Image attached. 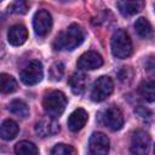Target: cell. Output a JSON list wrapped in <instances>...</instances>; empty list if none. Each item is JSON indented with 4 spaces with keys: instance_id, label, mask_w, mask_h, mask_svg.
I'll use <instances>...</instances> for the list:
<instances>
[{
    "instance_id": "e0dca14e",
    "label": "cell",
    "mask_w": 155,
    "mask_h": 155,
    "mask_svg": "<svg viewBox=\"0 0 155 155\" xmlns=\"http://www.w3.org/2000/svg\"><path fill=\"white\" fill-rule=\"evenodd\" d=\"M138 92L143 99H145L147 102L154 103L155 102V81L145 80L140 82L138 87Z\"/></svg>"
},
{
    "instance_id": "2e32d148",
    "label": "cell",
    "mask_w": 155,
    "mask_h": 155,
    "mask_svg": "<svg viewBox=\"0 0 155 155\" xmlns=\"http://www.w3.org/2000/svg\"><path fill=\"white\" fill-rule=\"evenodd\" d=\"M19 127L17 125L16 121L11 120V119H6L0 127V136L2 139L5 140H12L13 138H16V136L18 134Z\"/></svg>"
},
{
    "instance_id": "30bf717a",
    "label": "cell",
    "mask_w": 155,
    "mask_h": 155,
    "mask_svg": "<svg viewBox=\"0 0 155 155\" xmlns=\"http://www.w3.org/2000/svg\"><path fill=\"white\" fill-rule=\"evenodd\" d=\"M109 138L101 132H94L90 137L88 149L93 155H105L109 151Z\"/></svg>"
},
{
    "instance_id": "ffe728a7",
    "label": "cell",
    "mask_w": 155,
    "mask_h": 155,
    "mask_svg": "<svg viewBox=\"0 0 155 155\" xmlns=\"http://www.w3.org/2000/svg\"><path fill=\"white\" fill-rule=\"evenodd\" d=\"M15 153L18 155H36L39 154V149L29 140H21L15 145Z\"/></svg>"
},
{
    "instance_id": "ac0fdd59",
    "label": "cell",
    "mask_w": 155,
    "mask_h": 155,
    "mask_svg": "<svg viewBox=\"0 0 155 155\" xmlns=\"http://www.w3.org/2000/svg\"><path fill=\"white\" fill-rule=\"evenodd\" d=\"M134 30L138 34V36H140L142 39H148L154 33L150 22L147 18H144V17H139L134 22Z\"/></svg>"
},
{
    "instance_id": "7c38bea8",
    "label": "cell",
    "mask_w": 155,
    "mask_h": 155,
    "mask_svg": "<svg viewBox=\"0 0 155 155\" xmlns=\"http://www.w3.org/2000/svg\"><path fill=\"white\" fill-rule=\"evenodd\" d=\"M144 4L145 0H119L117 8L122 16L130 17L139 13L143 10Z\"/></svg>"
},
{
    "instance_id": "cb8c5ba5",
    "label": "cell",
    "mask_w": 155,
    "mask_h": 155,
    "mask_svg": "<svg viewBox=\"0 0 155 155\" xmlns=\"http://www.w3.org/2000/svg\"><path fill=\"white\" fill-rule=\"evenodd\" d=\"M28 11V4L25 0H15L8 6V12L15 15H24Z\"/></svg>"
},
{
    "instance_id": "d4e9b609",
    "label": "cell",
    "mask_w": 155,
    "mask_h": 155,
    "mask_svg": "<svg viewBox=\"0 0 155 155\" xmlns=\"http://www.w3.org/2000/svg\"><path fill=\"white\" fill-rule=\"evenodd\" d=\"M117 76H119V80L124 84H130L133 79V71L130 67H122L119 73H117Z\"/></svg>"
},
{
    "instance_id": "277c9868",
    "label": "cell",
    "mask_w": 155,
    "mask_h": 155,
    "mask_svg": "<svg viewBox=\"0 0 155 155\" xmlns=\"http://www.w3.org/2000/svg\"><path fill=\"white\" fill-rule=\"evenodd\" d=\"M97 121L99 125H102L111 131H119L124 126V115L117 107L111 105V107L103 109L98 114Z\"/></svg>"
},
{
    "instance_id": "83f0119b",
    "label": "cell",
    "mask_w": 155,
    "mask_h": 155,
    "mask_svg": "<svg viewBox=\"0 0 155 155\" xmlns=\"http://www.w3.org/2000/svg\"><path fill=\"white\" fill-rule=\"evenodd\" d=\"M154 153H155V147H154Z\"/></svg>"
},
{
    "instance_id": "484cf974",
    "label": "cell",
    "mask_w": 155,
    "mask_h": 155,
    "mask_svg": "<svg viewBox=\"0 0 155 155\" xmlns=\"http://www.w3.org/2000/svg\"><path fill=\"white\" fill-rule=\"evenodd\" d=\"M134 111H136L142 119H150V117H151V111L148 110V109L144 108V107H138Z\"/></svg>"
},
{
    "instance_id": "9a60e30c",
    "label": "cell",
    "mask_w": 155,
    "mask_h": 155,
    "mask_svg": "<svg viewBox=\"0 0 155 155\" xmlns=\"http://www.w3.org/2000/svg\"><path fill=\"white\" fill-rule=\"evenodd\" d=\"M69 86L74 94H81L87 86V78L84 73L76 71L69 79Z\"/></svg>"
},
{
    "instance_id": "5bb4252c",
    "label": "cell",
    "mask_w": 155,
    "mask_h": 155,
    "mask_svg": "<svg viewBox=\"0 0 155 155\" xmlns=\"http://www.w3.org/2000/svg\"><path fill=\"white\" fill-rule=\"evenodd\" d=\"M28 39V30L22 24L12 25L7 31V40L12 46H21Z\"/></svg>"
},
{
    "instance_id": "52a82bcc",
    "label": "cell",
    "mask_w": 155,
    "mask_h": 155,
    "mask_svg": "<svg viewBox=\"0 0 155 155\" xmlns=\"http://www.w3.org/2000/svg\"><path fill=\"white\" fill-rule=\"evenodd\" d=\"M33 28L36 35L46 36L52 28V17L46 10H39L33 17Z\"/></svg>"
},
{
    "instance_id": "f1b7e54d",
    "label": "cell",
    "mask_w": 155,
    "mask_h": 155,
    "mask_svg": "<svg viewBox=\"0 0 155 155\" xmlns=\"http://www.w3.org/2000/svg\"><path fill=\"white\" fill-rule=\"evenodd\" d=\"M154 8H155V7H154Z\"/></svg>"
},
{
    "instance_id": "44dd1931",
    "label": "cell",
    "mask_w": 155,
    "mask_h": 155,
    "mask_svg": "<svg viewBox=\"0 0 155 155\" xmlns=\"http://www.w3.org/2000/svg\"><path fill=\"white\" fill-rule=\"evenodd\" d=\"M17 87L18 85L13 76L5 74V73L0 75V88L2 93H12L17 90Z\"/></svg>"
},
{
    "instance_id": "3957f363",
    "label": "cell",
    "mask_w": 155,
    "mask_h": 155,
    "mask_svg": "<svg viewBox=\"0 0 155 155\" xmlns=\"http://www.w3.org/2000/svg\"><path fill=\"white\" fill-rule=\"evenodd\" d=\"M110 47L114 57L120 59L130 57L132 53V41L127 31L124 29H117L111 36Z\"/></svg>"
},
{
    "instance_id": "9c48e42d",
    "label": "cell",
    "mask_w": 155,
    "mask_h": 155,
    "mask_svg": "<svg viewBox=\"0 0 155 155\" xmlns=\"http://www.w3.org/2000/svg\"><path fill=\"white\" fill-rule=\"evenodd\" d=\"M103 65L102 56L96 51H87L78 59V68L80 70H94Z\"/></svg>"
},
{
    "instance_id": "8fae6325",
    "label": "cell",
    "mask_w": 155,
    "mask_h": 155,
    "mask_svg": "<svg viewBox=\"0 0 155 155\" xmlns=\"http://www.w3.org/2000/svg\"><path fill=\"white\" fill-rule=\"evenodd\" d=\"M35 132L41 138L52 137L59 132V125L54 120V117H46L35 124Z\"/></svg>"
},
{
    "instance_id": "7a4b0ae2",
    "label": "cell",
    "mask_w": 155,
    "mask_h": 155,
    "mask_svg": "<svg viewBox=\"0 0 155 155\" xmlns=\"http://www.w3.org/2000/svg\"><path fill=\"white\" fill-rule=\"evenodd\" d=\"M67 97L62 91H51L45 94L42 107L45 113L51 117H58L63 114L67 107Z\"/></svg>"
},
{
    "instance_id": "5b68a950",
    "label": "cell",
    "mask_w": 155,
    "mask_h": 155,
    "mask_svg": "<svg viewBox=\"0 0 155 155\" xmlns=\"http://www.w3.org/2000/svg\"><path fill=\"white\" fill-rule=\"evenodd\" d=\"M42 76H44L42 64L39 61H31L19 73L21 81L28 86H33V85L39 84L42 80Z\"/></svg>"
},
{
    "instance_id": "4316f807",
    "label": "cell",
    "mask_w": 155,
    "mask_h": 155,
    "mask_svg": "<svg viewBox=\"0 0 155 155\" xmlns=\"http://www.w3.org/2000/svg\"><path fill=\"white\" fill-rule=\"evenodd\" d=\"M145 69L151 73V74H155V56H150L145 63Z\"/></svg>"
},
{
    "instance_id": "6da1fadb",
    "label": "cell",
    "mask_w": 155,
    "mask_h": 155,
    "mask_svg": "<svg viewBox=\"0 0 155 155\" xmlns=\"http://www.w3.org/2000/svg\"><path fill=\"white\" fill-rule=\"evenodd\" d=\"M84 39H85V34L82 28L76 23H73L64 31L57 35V38L53 41V47L54 50L73 51L82 44Z\"/></svg>"
},
{
    "instance_id": "d6986e66",
    "label": "cell",
    "mask_w": 155,
    "mask_h": 155,
    "mask_svg": "<svg viewBox=\"0 0 155 155\" xmlns=\"http://www.w3.org/2000/svg\"><path fill=\"white\" fill-rule=\"evenodd\" d=\"M8 110L13 115H16L18 117H22V119H25V117L29 116V108L21 99H13L8 105Z\"/></svg>"
},
{
    "instance_id": "4fadbf2b",
    "label": "cell",
    "mask_w": 155,
    "mask_h": 155,
    "mask_svg": "<svg viewBox=\"0 0 155 155\" xmlns=\"http://www.w3.org/2000/svg\"><path fill=\"white\" fill-rule=\"evenodd\" d=\"M88 120V114L85 109L78 108L75 109L68 117V128L71 132H78L86 125Z\"/></svg>"
},
{
    "instance_id": "603a6c76",
    "label": "cell",
    "mask_w": 155,
    "mask_h": 155,
    "mask_svg": "<svg viewBox=\"0 0 155 155\" xmlns=\"http://www.w3.org/2000/svg\"><path fill=\"white\" fill-rule=\"evenodd\" d=\"M51 154L52 155H74L76 154V150L71 145L58 143L51 149Z\"/></svg>"
},
{
    "instance_id": "8992f818",
    "label": "cell",
    "mask_w": 155,
    "mask_h": 155,
    "mask_svg": "<svg viewBox=\"0 0 155 155\" xmlns=\"http://www.w3.org/2000/svg\"><path fill=\"white\" fill-rule=\"evenodd\" d=\"M114 90V82L109 76H99L91 90V99L93 102H102L107 99Z\"/></svg>"
},
{
    "instance_id": "ba28073f",
    "label": "cell",
    "mask_w": 155,
    "mask_h": 155,
    "mask_svg": "<svg viewBox=\"0 0 155 155\" xmlns=\"http://www.w3.org/2000/svg\"><path fill=\"white\" fill-rule=\"evenodd\" d=\"M150 137L147 132L138 130L132 134L131 138V153L137 155H144L149 151Z\"/></svg>"
},
{
    "instance_id": "7402d4cb",
    "label": "cell",
    "mask_w": 155,
    "mask_h": 155,
    "mask_svg": "<svg viewBox=\"0 0 155 155\" xmlns=\"http://www.w3.org/2000/svg\"><path fill=\"white\" fill-rule=\"evenodd\" d=\"M50 79L53 81H59L64 75V64L62 62H56L51 65L48 71Z\"/></svg>"
}]
</instances>
